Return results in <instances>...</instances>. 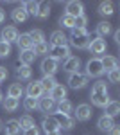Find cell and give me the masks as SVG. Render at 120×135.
<instances>
[{
    "label": "cell",
    "mask_w": 120,
    "mask_h": 135,
    "mask_svg": "<svg viewBox=\"0 0 120 135\" xmlns=\"http://www.w3.org/2000/svg\"><path fill=\"white\" fill-rule=\"evenodd\" d=\"M68 38L63 31H54L50 34V45H66Z\"/></svg>",
    "instance_id": "obj_19"
},
{
    "label": "cell",
    "mask_w": 120,
    "mask_h": 135,
    "mask_svg": "<svg viewBox=\"0 0 120 135\" xmlns=\"http://www.w3.org/2000/svg\"><path fill=\"white\" fill-rule=\"evenodd\" d=\"M40 83H41V86H43V90L49 94L50 90L58 85V81H56V78H54V76H43V79H41Z\"/></svg>",
    "instance_id": "obj_25"
},
{
    "label": "cell",
    "mask_w": 120,
    "mask_h": 135,
    "mask_svg": "<svg viewBox=\"0 0 120 135\" xmlns=\"http://www.w3.org/2000/svg\"><path fill=\"white\" fill-rule=\"evenodd\" d=\"M99 13L102 16H109L115 13V6H113V2H100L99 6Z\"/></svg>",
    "instance_id": "obj_29"
},
{
    "label": "cell",
    "mask_w": 120,
    "mask_h": 135,
    "mask_svg": "<svg viewBox=\"0 0 120 135\" xmlns=\"http://www.w3.org/2000/svg\"><path fill=\"white\" fill-rule=\"evenodd\" d=\"M11 54V43L7 42H0V58H6V56H9Z\"/></svg>",
    "instance_id": "obj_39"
},
{
    "label": "cell",
    "mask_w": 120,
    "mask_h": 135,
    "mask_svg": "<svg viewBox=\"0 0 120 135\" xmlns=\"http://www.w3.org/2000/svg\"><path fill=\"white\" fill-rule=\"evenodd\" d=\"M49 58H52L54 61H65L70 58V49L68 45H49Z\"/></svg>",
    "instance_id": "obj_2"
},
{
    "label": "cell",
    "mask_w": 120,
    "mask_h": 135,
    "mask_svg": "<svg viewBox=\"0 0 120 135\" xmlns=\"http://www.w3.org/2000/svg\"><path fill=\"white\" fill-rule=\"evenodd\" d=\"M45 135H61V130H58V132H49V133H45Z\"/></svg>",
    "instance_id": "obj_48"
},
{
    "label": "cell",
    "mask_w": 120,
    "mask_h": 135,
    "mask_svg": "<svg viewBox=\"0 0 120 135\" xmlns=\"http://www.w3.org/2000/svg\"><path fill=\"white\" fill-rule=\"evenodd\" d=\"M91 38L86 29H72V34H70V43L77 49H88Z\"/></svg>",
    "instance_id": "obj_1"
},
{
    "label": "cell",
    "mask_w": 120,
    "mask_h": 135,
    "mask_svg": "<svg viewBox=\"0 0 120 135\" xmlns=\"http://www.w3.org/2000/svg\"><path fill=\"white\" fill-rule=\"evenodd\" d=\"M22 94H23V86L20 83H13L7 88V97H13V99H18Z\"/></svg>",
    "instance_id": "obj_28"
},
{
    "label": "cell",
    "mask_w": 120,
    "mask_h": 135,
    "mask_svg": "<svg viewBox=\"0 0 120 135\" xmlns=\"http://www.w3.org/2000/svg\"><path fill=\"white\" fill-rule=\"evenodd\" d=\"M40 67H41L43 76H54V74L58 72V61H54L52 58H45Z\"/></svg>",
    "instance_id": "obj_8"
},
{
    "label": "cell",
    "mask_w": 120,
    "mask_h": 135,
    "mask_svg": "<svg viewBox=\"0 0 120 135\" xmlns=\"http://www.w3.org/2000/svg\"><path fill=\"white\" fill-rule=\"evenodd\" d=\"M79 67H81V60L77 56H70L68 60H65V63H63V70H66L68 74L79 72Z\"/></svg>",
    "instance_id": "obj_10"
},
{
    "label": "cell",
    "mask_w": 120,
    "mask_h": 135,
    "mask_svg": "<svg viewBox=\"0 0 120 135\" xmlns=\"http://www.w3.org/2000/svg\"><path fill=\"white\" fill-rule=\"evenodd\" d=\"M32 52H34V56H40V54H49V43H47V42L36 43V45L32 47Z\"/></svg>",
    "instance_id": "obj_37"
},
{
    "label": "cell",
    "mask_w": 120,
    "mask_h": 135,
    "mask_svg": "<svg viewBox=\"0 0 120 135\" xmlns=\"http://www.w3.org/2000/svg\"><path fill=\"white\" fill-rule=\"evenodd\" d=\"M2 128H4V123H2V119H0V130H2Z\"/></svg>",
    "instance_id": "obj_49"
},
{
    "label": "cell",
    "mask_w": 120,
    "mask_h": 135,
    "mask_svg": "<svg viewBox=\"0 0 120 135\" xmlns=\"http://www.w3.org/2000/svg\"><path fill=\"white\" fill-rule=\"evenodd\" d=\"M74 114H75V119H77V121H82V123H84V121L91 119V114H93V112H91V106H90V104L82 103V104H79V106L75 108V112H74Z\"/></svg>",
    "instance_id": "obj_7"
},
{
    "label": "cell",
    "mask_w": 120,
    "mask_h": 135,
    "mask_svg": "<svg viewBox=\"0 0 120 135\" xmlns=\"http://www.w3.org/2000/svg\"><path fill=\"white\" fill-rule=\"evenodd\" d=\"M16 76H18V79H22V81H27V79H30V76H32V69L27 67V65H20L18 70H16Z\"/></svg>",
    "instance_id": "obj_27"
},
{
    "label": "cell",
    "mask_w": 120,
    "mask_h": 135,
    "mask_svg": "<svg viewBox=\"0 0 120 135\" xmlns=\"http://www.w3.org/2000/svg\"><path fill=\"white\" fill-rule=\"evenodd\" d=\"M97 34H99V38H104V36L111 34V23H108V22H100L99 25H97Z\"/></svg>",
    "instance_id": "obj_32"
},
{
    "label": "cell",
    "mask_w": 120,
    "mask_h": 135,
    "mask_svg": "<svg viewBox=\"0 0 120 135\" xmlns=\"http://www.w3.org/2000/svg\"><path fill=\"white\" fill-rule=\"evenodd\" d=\"M27 97H32V99H40V97H43L45 95V90H43V86H41L40 81H32V83H29V86H27Z\"/></svg>",
    "instance_id": "obj_5"
},
{
    "label": "cell",
    "mask_w": 120,
    "mask_h": 135,
    "mask_svg": "<svg viewBox=\"0 0 120 135\" xmlns=\"http://www.w3.org/2000/svg\"><path fill=\"white\" fill-rule=\"evenodd\" d=\"M2 106H4L6 112H14L20 106V101L18 99H13V97H6V99H2Z\"/></svg>",
    "instance_id": "obj_24"
},
{
    "label": "cell",
    "mask_w": 120,
    "mask_h": 135,
    "mask_svg": "<svg viewBox=\"0 0 120 135\" xmlns=\"http://www.w3.org/2000/svg\"><path fill=\"white\" fill-rule=\"evenodd\" d=\"M65 11H66V15H70V16H74V18H77V16H81V15H84V6H82L81 2H77V0H72V2L66 4Z\"/></svg>",
    "instance_id": "obj_6"
},
{
    "label": "cell",
    "mask_w": 120,
    "mask_h": 135,
    "mask_svg": "<svg viewBox=\"0 0 120 135\" xmlns=\"http://www.w3.org/2000/svg\"><path fill=\"white\" fill-rule=\"evenodd\" d=\"M91 92H108V86H106V83H104V81H97V83L93 85Z\"/></svg>",
    "instance_id": "obj_42"
},
{
    "label": "cell",
    "mask_w": 120,
    "mask_h": 135,
    "mask_svg": "<svg viewBox=\"0 0 120 135\" xmlns=\"http://www.w3.org/2000/svg\"><path fill=\"white\" fill-rule=\"evenodd\" d=\"M104 108H106V115L111 117V119L117 117V115L120 114V103H118V101H109Z\"/></svg>",
    "instance_id": "obj_22"
},
{
    "label": "cell",
    "mask_w": 120,
    "mask_h": 135,
    "mask_svg": "<svg viewBox=\"0 0 120 135\" xmlns=\"http://www.w3.org/2000/svg\"><path fill=\"white\" fill-rule=\"evenodd\" d=\"M18 29L14 27V25H7V27H4V31H2V40L7 43H13L18 40Z\"/></svg>",
    "instance_id": "obj_12"
},
{
    "label": "cell",
    "mask_w": 120,
    "mask_h": 135,
    "mask_svg": "<svg viewBox=\"0 0 120 135\" xmlns=\"http://www.w3.org/2000/svg\"><path fill=\"white\" fill-rule=\"evenodd\" d=\"M56 119H58V123H59V128H65V130H72L74 124H75V119L72 117V115H54Z\"/></svg>",
    "instance_id": "obj_16"
},
{
    "label": "cell",
    "mask_w": 120,
    "mask_h": 135,
    "mask_svg": "<svg viewBox=\"0 0 120 135\" xmlns=\"http://www.w3.org/2000/svg\"><path fill=\"white\" fill-rule=\"evenodd\" d=\"M23 135H40V128H38V126H32L29 130H25Z\"/></svg>",
    "instance_id": "obj_43"
},
{
    "label": "cell",
    "mask_w": 120,
    "mask_h": 135,
    "mask_svg": "<svg viewBox=\"0 0 120 135\" xmlns=\"http://www.w3.org/2000/svg\"><path fill=\"white\" fill-rule=\"evenodd\" d=\"M88 85V78L86 74H81V72H74L68 76V86L74 88V90H81Z\"/></svg>",
    "instance_id": "obj_4"
},
{
    "label": "cell",
    "mask_w": 120,
    "mask_h": 135,
    "mask_svg": "<svg viewBox=\"0 0 120 135\" xmlns=\"http://www.w3.org/2000/svg\"><path fill=\"white\" fill-rule=\"evenodd\" d=\"M2 99H4V97H2V92H0V103H2Z\"/></svg>",
    "instance_id": "obj_50"
},
{
    "label": "cell",
    "mask_w": 120,
    "mask_h": 135,
    "mask_svg": "<svg viewBox=\"0 0 120 135\" xmlns=\"http://www.w3.org/2000/svg\"><path fill=\"white\" fill-rule=\"evenodd\" d=\"M34 52L32 51H22L20 52V63L22 65H27V67H30V63L34 61Z\"/></svg>",
    "instance_id": "obj_30"
},
{
    "label": "cell",
    "mask_w": 120,
    "mask_h": 135,
    "mask_svg": "<svg viewBox=\"0 0 120 135\" xmlns=\"http://www.w3.org/2000/svg\"><path fill=\"white\" fill-rule=\"evenodd\" d=\"M4 20H6V11H4V9H0V23H2Z\"/></svg>",
    "instance_id": "obj_46"
},
{
    "label": "cell",
    "mask_w": 120,
    "mask_h": 135,
    "mask_svg": "<svg viewBox=\"0 0 120 135\" xmlns=\"http://www.w3.org/2000/svg\"><path fill=\"white\" fill-rule=\"evenodd\" d=\"M7 78V69L6 67H0V81H4Z\"/></svg>",
    "instance_id": "obj_44"
},
{
    "label": "cell",
    "mask_w": 120,
    "mask_h": 135,
    "mask_svg": "<svg viewBox=\"0 0 120 135\" xmlns=\"http://www.w3.org/2000/svg\"><path fill=\"white\" fill-rule=\"evenodd\" d=\"M23 108H25L27 112H34V110L40 108V101H38V99H32V97H25V101H23Z\"/></svg>",
    "instance_id": "obj_34"
},
{
    "label": "cell",
    "mask_w": 120,
    "mask_h": 135,
    "mask_svg": "<svg viewBox=\"0 0 120 135\" xmlns=\"http://www.w3.org/2000/svg\"><path fill=\"white\" fill-rule=\"evenodd\" d=\"M88 49L91 51V54H104L106 49H108V45H106V42H104V38H99V36H97L95 40L90 42Z\"/></svg>",
    "instance_id": "obj_9"
},
{
    "label": "cell",
    "mask_w": 120,
    "mask_h": 135,
    "mask_svg": "<svg viewBox=\"0 0 120 135\" xmlns=\"http://www.w3.org/2000/svg\"><path fill=\"white\" fill-rule=\"evenodd\" d=\"M29 36H30V40H32L34 45L45 42V34H43V31H40V29H32V31L29 32Z\"/></svg>",
    "instance_id": "obj_36"
},
{
    "label": "cell",
    "mask_w": 120,
    "mask_h": 135,
    "mask_svg": "<svg viewBox=\"0 0 120 135\" xmlns=\"http://www.w3.org/2000/svg\"><path fill=\"white\" fill-rule=\"evenodd\" d=\"M27 13H25V9L23 7H16V9H13V13H11V18L16 22V23H22V22L27 20Z\"/></svg>",
    "instance_id": "obj_26"
},
{
    "label": "cell",
    "mask_w": 120,
    "mask_h": 135,
    "mask_svg": "<svg viewBox=\"0 0 120 135\" xmlns=\"http://www.w3.org/2000/svg\"><path fill=\"white\" fill-rule=\"evenodd\" d=\"M18 124H20L22 132H25V130H29V128H32V126H36L34 124V119H32L30 115H23V117H20Z\"/></svg>",
    "instance_id": "obj_33"
},
{
    "label": "cell",
    "mask_w": 120,
    "mask_h": 135,
    "mask_svg": "<svg viewBox=\"0 0 120 135\" xmlns=\"http://www.w3.org/2000/svg\"><path fill=\"white\" fill-rule=\"evenodd\" d=\"M49 15H50V4L49 2L38 4V15H36V16H40V18H49Z\"/></svg>",
    "instance_id": "obj_35"
},
{
    "label": "cell",
    "mask_w": 120,
    "mask_h": 135,
    "mask_svg": "<svg viewBox=\"0 0 120 135\" xmlns=\"http://www.w3.org/2000/svg\"><path fill=\"white\" fill-rule=\"evenodd\" d=\"M41 128L45 130V133L61 130V128H59V123H58V119H56L54 115H49V117H45V119L41 121Z\"/></svg>",
    "instance_id": "obj_11"
},
{
    "label": "cell",
    "mask_w": 120,
    "mask_h": 135,
    "mask_svg": "<svg viewBox=\"0 0 120 135\" xmlns=\"http://www.w3.org/2000/svg\"><path fill=\"white\" fill-rule=\"evenodd\" d=\"M49 97L50 99H54L56 103H59V101H63L65 97H66V86H63V85H56L52 90L49 92Z\"/></svg>",
    "instance_id": "obj_14"
},
{
    "label": "cell",
    "mask_w": 120,
    "mask_h": 135,
    "mask_svg": "<svg viewBox=\"0 0 120 135\" xmlns=\"http://www.w3.org/2000/svg\"><path fill=\"white\" fill-rule=\"evenodd\" d=\"M108 78H109L111 83H118L120 81V69H115V70L108 72Z\"/></svg>",
    "instance_id": "obj_41"
},
{
    "label": "cell",
    "mask_w": 120,
    "mask_h": 135,
    "mask_svg": "<svg viewBox=\"0 0 120 135\" xmlns=\"http://www.w3.org/2000/svg\"><path fill=\"white\" fill-rule=\"evenodd\" d=\"M40 110H43V112H54V110H56V101H54V99H50L49 94H47V97H41Z\"/></svg>",
    "instance_id": "obj_23"
},
{
    "label": "cell",
    "mask_w": 120,
    "mask_h": 135,
    "mask_svg": "<svg viewBox=\"0 0 120 135\" xmlns=\"http://www.w3.org/2000/svg\"><path fill=\"white\" fill-rule=\"evenodd\" d=\"M108 133H109V135H120V128L115 124V126H113V128L109 130V132H108Z\"/></svg>",
    "instance_id": "obj_45"
},
{
    "label": "cell",
    "mask_w": 120,
    "mask_h": 135,
    "mask_svg": "<svg viewBox=\"0 0 120 135\" xmlns=\"http://www.w3.org/2000/svg\"><path fill=\"white\" fill-rule=\"evenodd\" d=\"M115 42L120 43V31H115Z\"/></svg>",
    "instance_id": "obj_47"
},
{
    "label": "cell",
    "mask_w": 120,
    "mask_h": 135,
    "mask_svg": "<svg viewBox=\"0 0 120 135\" xmlns=\"http://www.w3.org/2000/svg\"><path fill=\"white\" fill-rule=\"evenodd\" d=\"M16 43H18V47H20L22 51H32V47H34V43H32V40H30L29 32L20 34L18 40H16Z\"/></svg>",
    "instance_id": "obj_15"
},
{
    "label": "cell",
    "mask_w": 120,
    "mask_h": 135,
    "mask_svg": "<svg viewBox=\"0 0 120 135\" xmlns=\"http://www.w3.org/2000/svg\"><path fill=\"white\" fill-rule=\"evenodd\" d=\"M100 61H102V69H104V72H111V70L118 69V60L113 58V56H104Z\"/></svg>",
    "instance_id": "obj_17"
},
{
    "label": "cell",
    "mask_w": 120,
    "mask_h": 135,
    "mask_svg": "<svg viewBox=\"0 0 120 135\" xmlns=\"http://www.w3.org/2000/svg\"><path fill=\"white\" fill-rule=\"evenodd\" d=\"M38 4H40V2H32V0H30V2H25L22 7L25 9L27 15H34V16H36V15H38Z\"/></svg>",
    "instance_id": "obj_38"
},
{
    "label": "cell",
    "mask_w": 120,
    "mask_h": 135,
    "mask_svg": "<svg viewBox=\"0 0 120 135\" xmlns=\"http://www.w3.org/2000/svg\"><path fill=\"white\" fill-rule=\"evenodd\" d=\"M102 74H104V69H102L100 58H91L86 63V78H99Z\"/></svg>",
    "instance_id": "obj_3"
},
{
    "label": "cell",
    "mask_w": 120,
    "mask_h": 135,
    "mask_svg": "<svg viewBox=\"0 0 120 135\" xmlns=\"http://www.w3.org/2000/svg\"><path fill=\"white\" fill-rule=\"evenodd\" d=\"M59 25L66 27V29H74V27H75V18L65 13V15H63V16L59 18Z\"/></svg>",
    "instance_id": "obj_31"
},
{
    "label": "cell",
    "mask_w": 120,
    "mask_h": 135,
    "mask_svg": "<svg viewBox=\"0 0 120 135\" xmlns=\"http://www.w3.org/2000/svg\"><path fill=\"white\" fill-rule=\"evenodd\" d=\"M91 101H93L95 106L104 108L106 104L109 103V94L108 92H91Z\"/></svg>",
    "instance_id": "obj_13"
},
{
    "label": "cell",
    "mask_w": 120,
    "mask_h": 135,
    "mask_svg": "<svg viewBox=\"0 0 120 135\" xmlns=\"http://www.w3.org/2000/svg\"><path fill=\"white\" fill-rule=\"evenodd\" d=\"M20 132H22V128L16 119H9L6 123V135H20Z\"/></svg>",
    "instance_id": "obj_21"
},
{
    "label": "cell",
    "mask_w": 120,
    "mask_h": 135,
    "mask_svg": "<svg viewBox=\"0 0 120 135\" xmlns=\"http://www.w3.org/2000/svg\"><path fill=\"white\" fill-rule=\"evenodd\" d=\"M86 23H88L86 15H81V16L75 18V27H74V29H86Z\"/></svg>",
    "instance_id": "obj_40"
},
{
    "label": "cell",
    "mask_w": 120,
    "mask_h": 135,
    "mask_svg": "<svg viewBox=\"0 0 120 135\" xmlns=\"http://www.w3.org/2000/svg\"><path fill=\"white\" fill-rule=\"evenodd\" d=\"M56 108H58V114H61V115H72L74 114V104H72L68 99L59 101V103L56 104Z\"/></svg>",
    "instance_id": "obj_18"
},
{
    "label": "cell",
    "mask_w": 120,
    "mask_h": 135,
    "mask_svg": "<svg viewBox=\"0 0 120 135\" xmlns=\"http://www.w3.org/2000/svg\"><path fill=\"white\" fill-rule=\"evenodd\" d=\"M113 126H115V121L111 117H108V115H102L99 121H97V128H99L100 132H109Z\"/></svg>",
    "instance_id": "obj_20"
}]
</instances>
